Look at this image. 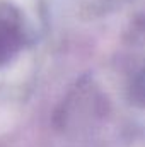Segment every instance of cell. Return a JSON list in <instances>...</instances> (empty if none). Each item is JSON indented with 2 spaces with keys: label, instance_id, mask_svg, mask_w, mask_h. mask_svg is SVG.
<instances>
[{
  "label": "cell",
  "instance_id": "cell-1",
  "mask_svg": "<svg viewBox=\"0 0 145 147\" xmlns=\"http://www.w3.org/2000/svg\"><path fill=\"white\" fill-rule=\"evenodd\" d=\"M21 36L15 28L0 21V63L7 62L19 48Z\"/></svg>",
  "mask_w": 145,
  "mask_h": 147
}]
</instances>
